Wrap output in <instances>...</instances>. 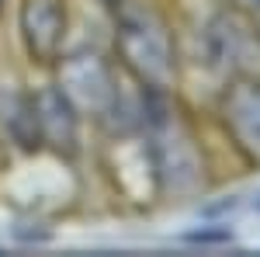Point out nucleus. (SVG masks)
Returning <instances> with one entry per match:
<instances>
[{"label":"nucleus","instance_id":"nucleus-4","mask_svg":"<svg viewBox=\"0 0 260 257\" xmlns=\"http://www.w3.org/2000/svg\"><path fill=\"white\" fill-rule=\"evenodd\" d=\"M31 115H35V129L52 146L73 150V142H77V119H73V108H70V94H62L59 87H45L42 94L31 98Z\"/></svg>","mask_w":260,"mask_h":257},{"label":"nucleus","instance_id":"nucleus-3","mask_svg":"<svg viewBox=\"0 0 260 257\" xmlns=\"http://www.w3.org/2000/svg\"><path fill=\"white\" fill-rule=\"evenodd\" d=\"M21 24H24L28 49H31L39 60H52V56L59 52L62 28H66L62 0H24Z\"/></svg>","mask_w":260,"mask_h":257},{"label":"nucleus","instance_id":"nucleus-5","mask_svg":"<svg viewBox=\"0 0 260 257\" xmlns=\"http://www.w3.org/2000/svg\"><path fill=\"white\" fill-rule=\"evenodd\" d=\"M253 4H257V7H260V0H253Z\"/></svg>","mask_w":260,"mask_h":257},{"label":"nucleus","instance_id":"nucleus-2","mask_svg":"<svg viewBox=\"0 0 260 257\" xmlns=\"http://www.w3.org/2000/svg\"><path fill=\"white\" fill-rule=\"evenodd\" d=\"M225 125L246 153L260 157V80H240L225 91L222 101Z\"/></svg>","mask_w":260,"mask_h":257},{"label":"nucleus","instance_id":"nucleus-1","mask_svg":"<svg viewBox=\"0 0 260 257\" xmlns=\"http://www.w3.org/2000/svg\"><path fill=\"white\" fill-rule=\"evenodd\" d=\"M115 24L118 49L128 70H136L149 87H163L174 77V45L163 18L149 7V0H118Z\"/></svg>","mask_w":260,"mask_h":257}]
</instances>
